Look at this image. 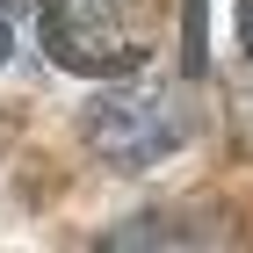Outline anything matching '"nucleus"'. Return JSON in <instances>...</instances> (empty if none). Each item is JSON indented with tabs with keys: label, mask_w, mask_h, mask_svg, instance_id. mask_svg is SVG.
Masks as SVG:
<instances>
[{
	"label": "nucleus",
	"mask_w": 253,
	"mask_h": 253,
	"mask_svg": "<svg viewBox=\"0 0 253 253\" xmlns=\"http://www.w3.org/2000/svg\"><path fill=\"white\" fill-rule=\"evenodd\" d=\"M239 29H246V51H253V0H239Z\"/></svg>",
	"instance_id": "nucleus-4"
},
{
	"label": "nucleus",
	"mask_w": 253,
	"mask_h": 253,
	"mask_svg": "<svg viewBox=\"0 0 253 253\" xmlns=\"http://www.w3.org/2000/svg\"><path fill=\"white\" fill-rule=\"evenodd\" d=\"M188 145V109L174 94H159V87H137V94H109L87 116V152L137 174V167H159L167 152Z\"/></svg>",
	"instance_id": "nucleus-2"
},
{
	"label": "nucleus",
	"mask_w": 253,
	"mask_h": 253,
	"mask_svg": "<svg viewBox=\"0 0 253 253\" xmlns=\"http://www.w3.org/2000/svg\"><path fill=\"white\" fill-rule=\"evenodd\" d=\"M167 0H43V51L80 80H116L159 51Z\"/></svg>",
	"instance_id": "nucleus-1"
},
{
	"label": "nucleus",
	"mask_w": 253,
	"mask_h": 253,
	"mask_svg": "<svg viewBox=\"0 0 253 253\" xmlns=\"http://www.w3.org/2000/svg\"><path fill=\"white\" fill-rule=\"evenodd\" d=\"M7 43H15V0H0V58H7Z\"/></svg>",
	"instance_id": "nucleus-3"
}]
</instances>
